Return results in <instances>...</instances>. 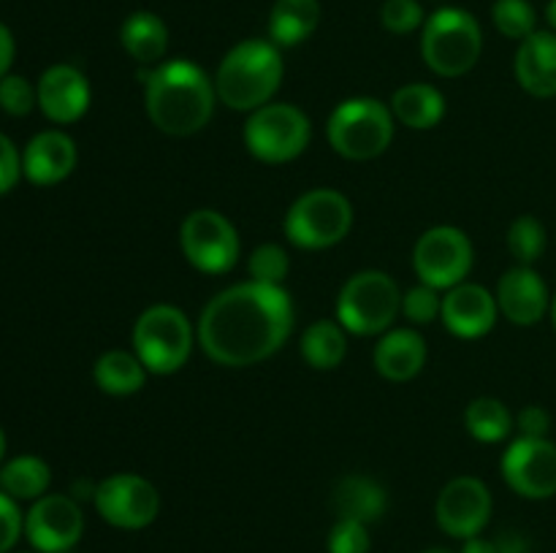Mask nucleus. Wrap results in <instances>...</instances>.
Listing matches in <instances>:
<instances>
[{"label": "nucleus", "instance_id": "nucleus-1", "mask_svg": "<svg viewBox=\"0 0 556 553\" xmlns=\"http://www.w3.org/2000/svg\"><path fill=\"white\" fill-rule=\"evenodd\" d=\"M293 334L286 287L239 282L217 293L199 318L201 350L226 369H248L275 356Z\"/></svg>", "mask_w": 556, "mask_h": 553}, {"label": "nucleus", "instance_id": "nucleus-2", "mask_svg": "<svg viewBox=\"0 0 556 553\" xmlns=\"http://www.w3.org/2000/svg\"><path fill=\"white\" fill-rule=\"evenodd\" d=\"M217 90L201 65L190 60H166L144 74V108L161 133L193 136L210 125Z\"/></svg>", "mask_w": 556, "mask_h": 553}, {"label": "nucleus", "instance_id": "nucleus-3", "mask_svg": "<svg viewBox=\"0 0 556 553\" xmlns=\"http://www.w3.org/2000/svg\"><path fill=\"white\" fill-rule=\"evenodd\" d=\"M286 76L280 47L264 38H248L226 52L215 74L217 101L231 112H255L271 103Z\"/></svg>", "mask_w": 556, "mask_h": 553}, {"label": "nucleus", "instance_id": "nucleus-4", "mask_svg": "<svg viewBox=\"0 0 556 553\" xmlns=\"http://www.w3.org/2000/svg\"><path fill=\"white\" fill-rule=\"evenodd\" d=\"M396 119L391 106L369 95L348 98L337 103L326 125V139L331 150L345 160H375L394 141Z\"/></svg>", "mask_w": 556, "mask_h": 553}, {"label": "nucleus", "instance_id": "nucleus-5", "mask_svg": "<svg viewBox=\"0 0 556 553\" xmlns=\"http://www.w3.org/2000/svg\"><path fill=\"white\" fill-rule=\"evenodd\" d=\"M483 52V33L465 9H438L421 27V57L432 74L456 79L476 68Z\"/></svg>", "mask_w": 556, "mask_h": 553}, {"label": "nucleus", "instance_id": "nucleus-6", "mask_svg": "<svg viewBox=\"0 0 556 553\" xmlns=\"http://www.w3.org/2000/svg\"><path fill=\"white\" fill-rule=\"evenodd\" d=\"M402 314V291L386 271L353 274L337 298V323L356 336H383Z\"/></svg>", "mask_w": 556, "mask_h": 553}, {"label": "nucleus", "instance_id": "nucleus-7", "mask_svg": "<svg viewBox=\"0 0 556 553\" xmlns=\"http://www.w3.org/2000/svg\"><path fill=\"white\" fill-rule=\"evenodd\" d=\"M134 352L150 374H174L193 352V325L174 304L144 309L134 325Z\"/></svg>", "mask_w": 556, "mask_h": 553}, {"label": "nucleus", "instance_id": "nucleus-8", "mask_svg": "<svg viewBox=\"0 0 556 553\" xmlns=\"http://www.w3.org/2000/svg\"><path fill=\"white\" fill-rule=\"evenodd\" d=\"M286 236L299 249H329L353 228V204L331 188H315L299 195L288 209Z\"/></svg>", "mask_w": 556, "mask_h": 553}, {"label": "nucleus", "instance_id": "nucleus-9", "mask_svg": "<svg viewBox=\"0 0 556 553\" xmlns=\"http://www.w3.org/2000/svg\"><path fill=\"white\" fill-rule=\"evenodd\" d=\"M313 139L309 117L293 103H266L250 112L244 123V146L261 163H291L302 155Z\"/></svg>", "mask_w": 556, "mask_h": 553}, {"label": "nucleus", "instance_id": "nucleus-10", "mask_svg": "<svg viewBox=\"0 0 556 553\" xmlns=\"http://www.w3.org/2000/svg\"><path fill=\"white\" fill-rule=\"evenodd\" d=\"M476 249L470 236L456 226H434L418 236L413 249V269L424 285L451 291L470 276Z\"/></svg>", "mask_w": 556, "mask_h": 553}, {"label": "nucleus", "instance_id": "nucleus-11", "mask_svg": "<svg viewBox=\"0 0 556 553\" xmlns=\"http://www.w3.org/2000/svg\"><path fill=\"white\" fill-rule=\"evenodd\" d=\"M179 247L185 260L201 274H226L239 260V233L233 222L217 209L190 211L179 228Z\"/></svg>", "mask_w": 556, "mask_h": 553}, {"label": "nucleus", "instance_id": "nucleus-12", "mask_svg": "<svg viewBox=\"0 0 556 553\" xmlns=\"http://www.w3.org/2000/svg\"><path fill=\"white\" fill-rule=\"evenodd\" d=\"M92 504H96L98 515L114 529L139 531L155 524L157 513H161V493L147 477L134 475V472H117L98 483Z\"/></svg>", "mask_w": 556, "mask_h": 553}, {"label": "nucleus", "instance_id": "nucleus-13", "mask_svg": "<svg viewBox=\"0 0 556 553\" xmlns=\"http://www.w3.org/2000/svg\"><path fill=\"white\" fill-rule=\"evenodd\" d=\"M503 480L525 499L556 497V442L548 437H519L500 461Z\"/></svg>", "mask_w": 556, "mask_h": 553}, {"label": "nucleus", "instance_id": "nucleus-14", "mask_svg": "<svg viewBox=\"0 0 556 553\" xmlns=\"http://www.w3.org/2000/svg\"><path fill=\"white\" fill-rule=\"evenodd\" d=\"M85 535V513L68 493H43L25 513V537L36 553H68Z\"/></svg>", "mask_w": 556, "mask_h": 553}, {"label": "nucleus", "instance_id": "nucleus-15", "mask_svg": "<svg viewBox=\"0 0 556 553\" xmlns=\"http://www.w3.org/2000/svg\"><path fill=\"white\" fill-rule=\"evenodd\" d=\"M492 491L481 477L462 475L443 486L434 504V518L445 535L465 542L486 529L492 520Z\"/></svg>", "mask_w": 556, "mask_h": 553}, {"label": "nucleus", "instance_id": "nucleus-16", "mask_svg": "<svg viewBox=\"0 0 556 553\" xmlns=\"http://www.w3.org/2000/svg\"><path fill=\"white\" fill-rule=\"evenodd\" d=\"M36 95L43 117L54 125L79 123L92 101L90 81L71 63L49 65L38 79Z\"/></svg>", "mask_w": 556, "mask_h": 553}, {"label": "nucleus", "instance_id": "nucleus-17", "mask_svg": "<svg viewBox=\"0 0 556 553\" xmlns=\"http://www.w3.org/2000/svg\"><path fill=\"white\" fill-rule=\"evenodd\" d=\"M497 307L505 320L514 325L530 329L538 325L548 312H552V296L543 276L538 274L535 266H519L505 271L497 282Z\"/></svg>", "mask_w": 556, "mask_h": 553}, {"label": "nucleus", "instance_id": "nucleus-18", "mask_svg": "<svg viewBox=\"0 0 556 553\" xmlns=\"http://www.w3.org/2000/svg\"><path fill=\"white\" fill-rule=\"evenodd\" d=\"M497 314V296L489 287L462 282V285L445 291L440 320L459 339H481L494 329Z\"/></svg>", "mask_w": 556, "mask_h": 553}, {"label": "nucleus", "instance_id": "nucleus-19", "mask_svg": "<svg viewBox=\"0 0 556 553\" xmlns=\"http://www.w3.org/2000/svg\"><path fill=\"white\" fill-rule=\"evenodd\" d=\"M79 152L63 130H41L22 150V177L38 188H52L74 173Z\"/></svg>", "mask_w": 556, "mask_h": 553}, {"label": "nucleus", "instance_id": "nucleus-20", "mask_svg": "<svg viewBox=\"0 0 556 553\" xmlns=\"http://www.w3.org/2000/svg\"><path fill=\"white\" fill-rule=\"evenodd\" d=\"M516 81L532 98H556V33L535 30L519 41L514 57Z\"/></svg>", "mask_w": 556, "mask_h": 553}, {"label": "nucleus", "instance_id": "nucleus-21", "mask_svg": "<svg viewBox=\"0 0 556 553\" xmlns=\"http://www.w3.org/2000/svg\"><path fill=\"white\" fill-rule=\"evenodd\" d=\"M372 361L383 380L407 383L427 363V342L416 329H391L375 345Z\"/></svg>", "mask_w": 556, "mask_h": 553}, {"label": "nucleus", "instance_id": "nucleus-22", "mask_svg": "<svg viewBox=\"0 0 556 553\" xmlns=\"http://www.w3.org/2000/svg\"><path fill=\"white\" fill-rule=\"evenodd\" d=\"M331 504H334L337 518L362 520V524L369 526L386 513L389 497H386L383 486L375 477L348 475L334 486Z\"/></svg>", "mask_w": 556, "mask_h": 553}, {"label": "nucleus", "instance_id": "nucleus-23", "mask_svg": "<svg viewBox=\"0 0 556 553\" xmlns=\"http://www.w3.org/2000/svg\"><path fill=\"white\" fill-rule=\"evenodd\" d=\"M389 106L396 123L410 130H432L445 117L443 92L432 85H424V81L400 87Z\"/></svg>", "mask_w": 556, "mask_h": 553}, {"label": "nucleus", "instance_id": "nucleus-24", "mask_svg": "<svg viewBox=\"0 0 556 553\" xmlns=\"http://www.w3.org/2000/svg\"><path fill=\"white\" fill-rule=\"evenodd\" d=\"M320 0H277L269 14V41L275 47H299L320 25Z\"/></svg>", "mask_w": 556, "mask_h": 553}, {"label": "nucleus", "instance_id": "nucleus-25", "mask_svg": "<svg viewBox=\"0 0 556 553\" xmlns=\"http://www.w3.org/2000/svg\"><path fill=\"white\" fill-rule=\"evenodd\" d=\"M119 43L139 65H157L166 57L168 27L152 11H134L119 27Z\"/></svg>", "mask_w": 556, "mask_h": 553}, {"label": "nucleus", "instance_id": "nucleus-26", "mask_svg": "<svg viewBox=\"0 0 556 553\" xmlns=\"http://www.w3.org/2000/svg\"><path fill=\"white\" fill-rule=\"evenodd\" d=\"M147 366L136 352L109 350L92 366V380L109 396H134L144 388Z\"/></svg>", "mask_w": 556, "mask_h": 553}, {"label": "nucleus", "instance_id": "nucleus-27", "mask_svg": "<svg viewBox=\"0 0 556 553\" xmlns=\"http://www.w3.org/2000/svg\"><path fill=\"white\" fill-rule=\"evenodd\" d=\"M52 486V470L38 455H14L0 464V491L16 502H36Z\"/></svg>", "mask_w": 556, "mask_h": 553}, {"label": "nucleus", "instance_id": "nucleus-28", "mask_svg": "<svg viewBox=\"0 0 556 553\" xmlns=\"http://www.w3.org/2000/svg\"><path fill=\"white\" fill-rule=\"evenodd\" d=\"M302 358L318 372H331L348 356V336L337 320H315L304 329L299 342Z\"/></svg>", "mask_w": 556, "mask_h": 553}, {"label": "nucleus", "instance_id": "nucleus-29", "mask_svg": "<svg viewBox=\"0 0 556 553\" xmlns=\"http://www.w3.org/2000/svg\"><path fill=\"white\" fill-rule=\"evenodd\" d=\"M516 426L514 412L505 407V401L494 399V396H478L467 404L465 410V428L472 439L478 442H503Z\"/></svg>", "mask_w": 556, "mask_h": 553}, {"label": "nucleus", "instance_id": "nucleus-30", "mask_svg": "<svg viewBox=\"0 0 556 553\" xmlns=\"http://www.w3.org/2000/svg\"><path fill=\"white\" fill-rule=\"evenodd\" d=\"M548 244L546 226L538 217L521 215L508 228V249L519 266H535Z\"/></svg>", "mask_w": 556, "mask_h": 553}, {"label": "nucleus", "instance_id": "nucleus-31", "mask_svg": "<svg viewBox=\"0 0 556 553\" xmlns=\"http://www.w3.org/2000/svg\"><path fill=\"white\" fill-rule=\"evenodd\" d=\"M492 22L510 41H525L538 30V11L530 0H494Z\"/></svg>", "mask_w": 556, "mask_h": 553}, {"label": "nucleus", "instance_id": "nucleus-32", "mask_svg": "<svg viewBox=\"0 0 556 553\" xmlns=\"http://www.w3.org/2000/svg\"><path fill=\"white\" fill-rule=\"evenodd\" d=\"M248 271H250V280L258 282V285L282 287L288 271H291V260H288V253L280 247V244L266 242L250 253Z\"/></svg>", "mask_w": 556, "mask_h": 553}, {"label": "nucleus", "instance_id": "nucleus-33", "mask_svg": "<svg viewBox=\"0 0 556 553\" xmlns=\"http://www.w3.org/2000/svg\"><path fill=\"white\" fill-rule=\"evenodd\" d=\"M38 106L36 87L20 74H5L0 79V112L9 117H27Z\"/></svg>", "mask_w": 556, "mask_h": 553}, {"label": "nucleus", "instance_id": "nucleus-34", "mask_svg": "<svg viewBox=\"0 0 556 553\" xmlns=\"http://www.w3.org/2000/svg\"><path fill=\"white\" fill-rule=\"evenodd\" d=\"M443 312V296L429 285H416L407 293H402V314L413 325H429Z\"/></svg>", "mask_w": 556, "mask_h": 553}, {"label": "nucleus", "instance_id": "nucleus-35", "mask_svg": "<svg viewBox=\"0 0 556 553\" xmlns=\"http://www.w3.org/2000/svg\"><path fill=\"white\" fill-rule=\"evenodd\" d=\"M427 16L418 0H386L380 9V25L394 36H407V33L424 27Z\"/></svg>", "mask_w": 556, "mask_h": 553}, {"label": "nucleus", "instance_id": "nucleus-36", "mask_svg": "<svg viewBox=\"0 0 556 553\" xmlns=\"http://www.w3.org/2000/svg\"><path fill=\"white\" fill-rule=\"evenodd\" d=\"M326 548H329V553H369L372 540H369L367 524L351 518H337L329 537H326Z\"/></svg>", "mask_w": 556, "mask_h": 553}, {"label": "nucleus", "instance_id": "nucleus-37", "mask_svg": "<svg viewBox=\"0 0 556 553\" xmlns=\"http://www.w3.org/2000/svg\"><path fill=\"white\" fill-rule=\"evenodd\" d=\"M22 535H25V515H22L20 502L0 491V553H9Z\"/></svg>", "mask_w": 556, "mask_h": 553}, {"label": "nucleus", "instance_id": "nucleus-38", "mask_svg": "<svg viewBox=\"0 0 556 553\" xmlns=\"http://www.w3.org/2000/svg\"><path fill=\"white\" fill-rule=\"evenodd\" d=\"M22 177V152L16 150L14 141L0 133V195L11 193Z\"/></svg>", "mask_w": 556, "mask_h": 553}, {"label": "nucleus", "instance_id": "nucleus-39", "mask_svg": "<svg viewBox=\"0 0 556 553\" xmlns=\"http://www.w3.org/2000/svg\"><path fill=\"white\" fill-rule=\"evenodd\" d=\"M516 426H519L521 437H548V428H552V415H548L546 407L527 404L525 410L516 415Z\"/></svg>", "mask_w": 556, "mask_h": 553}, {"label": "nucleus", "instance_id": "nucleus-40", "mask_svg": "<svg viewBox=\"0 0 556 553\" xmlns=\"http://www.w3.org/2000/svg\"><path fill=\"white\" fill-rule=\"evenodd\" d=\"M14 54H16V43H14V33L0 22V79L5 74H11V65H14Z\"/></svg>", "mask_w": 556, "mask_h": 553}, {"label": "nucleus", "instance_id": "nucleus-41", "mask_svg": "<svg viewBox=\"0 0 556 553\" xmlns=\"http://www.w3.org/2000/svg\"><path fill=\"white\" fill-rule=\"evenodd\" d=\"M497 542V551L500 553H530V545L521 535H503Z\"/></svg>", "mask_w": 556, "mask_h": 553}, {"label": "nucleus", "instance_id": "nucleus-42", "mask_svg": "<svg viewBox=\"0 0 556 553\" xmlns=\"http://www.w3.org/2000/svg\"><path fill=\"white\" fill-rule=\"evenodd\" d=\"M459 553H500V551H497V542L483 540V537L478 535V537H470V540L462 542Z\"/></svg>", "mask_w": 556, "mask_h": 553}, {"label": "nucleus", "instance_id": "nucleus-43", "mask_svg": "<svg viewBox=\"0 0 556 553\" xmlns=\"http://www.w3.org/2000/svg\"><path fill=\"white\" fill-rule=\"evenodd\" d=\"M546 22H548V27L556 33V0H552V3L546 5Z\"/></svg>", "mask_w": 556, "mask_h": 553}, {"label": "nucleus", "instance_id": "nucleus-44", "mask_svg": "<svg viewBox=\"0 0 556 553\" xmlns=\"http://www.w3.org/2000/svg\"><path fill=\"white\" fill-rule=\"evenodd\" d=\"M5 432H3V426H0V464H3V459H5Z\"/></svg>", "mask_w": 556, "mask_h": 553}, {"label": "nucleus", "instance_id": "nucleus-45", "mask_svg": "<svg viewBox=\"0 0 556 553\" xmlns=\"http://www.w3.org/2000/svg\"><path fill=\"white\" fill-rule=\"evenodd\" d=\"M552 320H554V329H556V293H554V298H552Z\"/></svg>", "mask_w": 556, "mask_h": 553}, {"label": "nucleus", "instance_id": "nucleus-46", "mask_svg": "<svg viewBox=\"0 0 556 553\" xmlns=\"http://www.w3.org/2000/svg\"><path fill=\"white\" fill-rule=\"evenodd\" d=\"M424 553H451V551H445V548H429V551H424Z\"/></svg>", "mask_w": 556, "mask_h": 553}]
</instances>
